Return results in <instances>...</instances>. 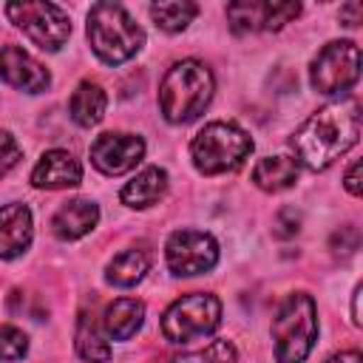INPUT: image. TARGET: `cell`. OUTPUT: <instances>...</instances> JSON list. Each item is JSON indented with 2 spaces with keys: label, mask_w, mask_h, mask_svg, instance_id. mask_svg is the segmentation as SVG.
Here are the masks:
<instances>
[{
  "label": "cell",
  "mask_w": 363,
  "mask_h": 363,
  "mask_svg": "<svg viewBox=\"0 0 363 363\" xmlns=\"http://www.w3.org/2000/svg\"><path fill=\"white\" fill-rule=\"evenodd\" d=\"M20 156H23V150H20L17 139L9 130H0V179L20 162Z\"/></svg>",
  "instance_id": "25"
},
{
  "label": "cell",
  "mask_w": 363,
  "mask_h": 363,
  "mask_svg": "<svg viewBox=\"0 0 363 363\" xmlns=\"http://www.w3.org/2000/svg\"><path fill=\"white\" fill-rule=\"evenodd\" d=\"M326 363H363V354H360L357 349H349V352H337V354H332Z\"/></svg>",
  "instance_id": "29"
},
{
  "label": "cell",
  "mask_w": 363,
  "mask_h": 363,
  "mask_svg": "<svg viewBox=\"0 0 363 363\" xmlns=\"http://www.w3.org/2000/svg\"><path fill=\"white\" fill-rule=\"evenodd\" d=\"M357 136H360V105L357 99L346 96L318 108L292 133L289 142L295 150V162L318 173L326 170L346 150H352L357 145Z\"/></svg>",
  "instance_id": "1"
},
{
  "label": "cell",
  "mask_w": 363,
  "mask_h": 363,
  "mask_svg": "<svg viewBox=\"0 0 363 363\" xmlns=\"http://www.w3.org/2000/svg\"><path fill=\"white\" fill-rule=\"evenodd\" d=\"M252 153V139L233 122H210L190 142V159L199 173L218 176L238 170Z\"/></svg>",
  "instance_id": "5"
},
{
  "label": "cell",
  "mask_w": 363,
  "mask_h": 363,
  "mask_svg": "<svg viewBox=\"0 0 363 363\" xmlns=\"http://www.w3.org/2000/svg\"><path fill=\"white\" fill-rule=\"evenodd\" d=\"M147 269H150V255H147L145 250H136V247H133V250H122L119 255H113V258L108 261L105 278H108V284L125 289V286L139 284Z\"/></svg>",
  "instance_id": "21"
},
{
  "label": "cell",
  "mask_w": 363,
  "mask_h": 363,
  "mask_svg": "<svg viewBox=\"0 0 363 363\" xmlns=\"http://www.w3.org/2000/svg\"><path fill=\"white\" fill-rule=\"evenodd\" d=\"M145 323V303L139 298H116L105 306L102 315V332L111 340H128L133 337Z\"/></svg>",
  "instance_id": "17"
},
{
  "label": "cell",
  "mask_w": 363,
  "mask_h": 363,
  "mask_svg": "<svg viewBox=\"0 0 363 363\" xmlns=\"http://www.w3.org/2000/svg\"><path fill=\"white\" fill-rule=\"evenodd\" d=\"M360 292H363V289H360V284H357L354 292H352V323H354V326H360Z\"/></svg>",
  "instance_id": "30"
},
{
  "label": "cell",
  "mask_w": 363,
  "mask_h": 363,
  "mask_svg": "<svg viewBox=\"0 0 363 363\" xmlns=\"http://www.w3.org/2000/svg\"><path fill=\"white\" fill-rule=\"evenodd\" d=\"M164 258L173 275L190 278L210 272L218 264V241L204 230H176L164 244Z\"/></svg>",
  "instance_id": "9"
},
{
  "label": "cell",
  "mask_w": 363,
  "mask_h": 363,
  "mask_svg": "<svg viewBox=\"0 0 363 363\" xmlns=\"http://www.w3.org/2000/svg\"><path fill=\"white\" fill-rule=\"evenodd\" d=\"M145 159V139L136 133H102L91 142V164L105 176H122Z\"/></svg>",
  "instance_id": "11"
},
{
  "label": "cell",
  "mask_w": 363,
  "mask_h": 363,
  "mask_svg": "<svg viewBox=\"0 0 363 363\" xmlns=\"http://www.w3.org/2000/svg\"><path fill=\"white\" fill-rule=\"evenodd\" d=\"M0 77L26 94H40L51 85V74L43 62H37L26 48L20 45H3L0 51Z\"/></svg>",
  "instance_id": "12"
},
{
  "label": "cell",
  "mask_w": 363,
  "mask_h": 363,
  "mask_svg": "<svg viewBox=\"0 0 363 363\" xmlns=\"http://www.w3.org/2000/svg\"><path fill=\"white\" fill-rule=\"evenodd\" d=\"M105 337L108 335H102L96 320L88 312H79L77 332H74V349H77L79 360H85V363H108L111 360V343Z\"/></svg>",
  "instance_id": "20"
},
{
  "label": "cell",
  "mask_w": 363,
  "mask_h": 363,
  "mask_svg": "<svg viewBox=\"0 0 363 363\" xmlns=\"http://www.w3.org/2000/svg\"><path fill=\"white\" fill-rule=\"evenodd\" d=\"M79 182H82V164L71 150L62 147L45 150L31 170V184L40 190H65V187H77Z\"/></svg>",
  "instance_id": "13"
},
{
  "label": "cell",
  "mask_w": 363,
  "mask_h": 363,
  "mask_svg": "<svg viewBox=\"0 0 363 363\" xmlns=\"http://www.w3.org/2000/svg\"><path fill=\"white\" fill-rule=\"evenodd\" d=\"M275 360L278 363H303L318 340V306L312 295L292 292L281 301L272 320Z\"/></svg>",
  "instance_id": "4"
},
{
  "label": "cell",
  "mask_w": 363,
  "mask_h": 363,
  "mask_svg": "<svg viewBox=\"0 0 363 363\" xmlns=\"http://www.w3.org/2000/svg\"><path fill=\"white\" fill-rule=\"evenodd\" d=\"M88 43L102 62L119 65L142 51L145 31L122 3L102 0L88 11Z\"/></svg>",
  "instance_id": "3"
},
{
  "label": "cell",
  "mask_w": 363,
  "mask_h": 363,
  "mask_svg": "<svg viewBox=\"0 0 363 363\" xmlns=\"http://www.w3.org/2000/svg\"><path fill=\"white\" fill-rule=\"evenodd\" d=\"M298 173H301V164L295 162V156L275 153V156L258 159L252 173H250V179L264 193H281V190H286V187H292L298 182Z\"/></svg>",
  "instance_id": "16"
},
{
  "label": "cell",
  "mask_w": 363,
  "mask_h": 363,
  "mask_svg": "<svg viewBox=\"0 0 363 363\" xmlns=\"http://www.w3.org/2000/svg\"><path fill=\"white\" fill-rule=\"evenodd\" d=\"M6 17L43 51H60L71 37V17L45 0L6 3Z\"/></svg>",
  "instance_id": "7"
},
{
  "label": "cell",
  "mask_w": 363,
  "mask_h": 363,
  "mask_svg": "<svg viewBox=\"0 0 363 363\" xmlns=\"http://www.w3.org/2000/svg\"><path fill=\"white\" fill-rule=\"evenodd\" d=\"M298 14H301V3H281V0H238L227 6V20L238 34L278 31Z\"/></svg>",
  "instance_id": "10"
},
{
  "label": "cell",
  "mask_w": 363,
  "mask_h": 363,
  "mask_svg": "<svg viewBox=\"0 0 363 363\" xmlns=\"http://www.w3.org/2000/svg\"><path fill=\"white\" fill-rule=\"evenodd\" d=\"M28 352V335L17 326H0V360H20Z\"/></svg>",
  "instance_id": "24"
},
{
  "label": "cell",
  "mask_w": 363,
  "mask_h": 363,
  "mask_svg": "<svg viewBox=\"0 0 363 363\" xmlns=\"http://www.w3.org/2000/svg\"><path fill=\"white\" fill-rule=\"evenodd\" d=\"M360 14H363V6H360L357 0H352V3H346V6H340V23H343L346 28H354V26L360 23Z\"/></svg>",
  "instance_id": "27"
},
{
  "label": "cell",
  "mask_w": 363,
  "mask_h": 363,
  "mask_svg": "<svg viewBox=\"0 0 363 363\" xmlns=\"http://www.w3.org/2000/svg\"><path fill=\"white\" fill-rule=\"evenodd\" d=\"M34 238V218L28 204L11 201L0 207V258H20Z\"/></svg>",
  "instance_id": "14"
},
{
  "label": "cell",
  "mask_w": 363,
  "mask_h": 363,
  "mask_svg": "<svg viewBox=\"0 0 363 363\" xmlns=\"http://www.w3.org/2000/svg\"><path fill=\"white\" fill-rule=\"evenodd\" d=\"M346 190L352 196H360V162H352V167L346 170V179H343Z\"/></svg>",
  "instance_id": "28"
},
{
  "label": "cell",
  "mask_w": 363,
  "mask_h": 363,
  "mask_svg": "<svg viewBox=\"0 0 363 363\" xmlns=\"http://www.w3.org/2000/svg\"><path fill=\"white\" fill-rule=\"evenodd\" d=\"M105 108H108V96L102 91V85L85 79L77 85V91L71 94L68 99V113L71 119L79 125V128H94L102 122L105 116Z\"/></svg>",
  "instance_id": "19"
},
{
  "label": "cell",
  "mask_w": 363,
  "mask_h": 363,
  "mask_svg": "<svg viewBox=\"0 0 363 363\" xmlns=\"http://www.w3.org/2000/svg\"><path fill=\"white\" fill-rule=\"evenodd\" d=\"M196 14H199V6L190 3V0H159V3H150V17H153L156 28H162L167 34L184 31L193 23Z\"/></svg>",
  "instance_id": "22"
},
{
  "label": "cell",
  "mask_w": 363,
  "mask_h": 363,
  "mask_svg": "<svg viewBox=\"0 0 363 363\" xmlns=\"http://www.w3.org/2000/svg\"><path fill=\"white\" fill-rule=\"evenodd\" d=\"M221 323V301L210 292H190L173 301L162 315V335L170 343H193Z\"/></svg>",
  "instance_id": "6"
},
{
  "label": "cell",
  "mask_w": 363,
  "mask_h": 363,
  "mask_svg": "<svg viewBox=\"0 0 363 363\" xmlns=\"http://www.w3.org/2000/svg\"><path fill=\"white\" fill-rule=\"evenodd\" d=\"M164 193H167V173L153 164V167L139 170V173L122 187L119 199H122V204H128V207L145 210V207L156 204Z\"/></svg>",
  "instance_id": "18"
},
{
  "label": "cell",
  "mask_w": 363,
  "mask_h": 363,
  "mask_svg": "<svg viewBox=\"0 0 363 363\" xmlns=\"http://www.w3.org/2000/svg\"><path fill=\"white\" fill-rule=\"evenodd\" d=\"M275 224H278V230H275V235H281V238H289V235H295L301 227V216L292 210V207H286V210H281L278 216H275Z\"/></svg>",
  "instance_id": "26"
},
{
  "label": "cell",
  "mask_w": 363,
  "mask_h": 363,
  "mask_svg": "<svg viewBox=\"0 0 363 363\" xmlns=\"http://www.w3.org/2000/svg\"><path fill=\"white\" fill-rule=\"evenodd\" d=\"M216 91V77L201 60H182L167 68L159 85L162 116L173 125H187L204 113Z\"/></svg>",
  "instance_id": "2"
},
{
  "label": "cell",
  "mask_w": 363,
  "mask_h": 363,
  "mask_svg": "<svg viewBox=\"0 0 363 363\" xmlns=\"http://www.w3.org/2000/svg\"><path fill=\"white\" fill-rule=\"evenodd\" d=\"M360 79V48L352 40H332L326 43L312 65H309V82L323 96L346 94Z\"/></svg>",
  "instance_id": "8"
},
{
  "label": "cell",
  "mask_w": 363,
  "mask_h": 363,
  "mask_svg": "<svg viewBox=\"0 0 363 363\" xmlns=\"http://www.w3.org/2000/svg\"><path fill=\"white\" fill-rule=\"evenodd\" d=\"M167 363H238V349L230 340H213L199 352L173 354Z\"/></svg>",
  "instance_id": "23"
},
{
  "label": "cell",
  "mask_w": 363,
  "mask_h": 363,
  "mask_svg": "<svg viewBox=\"0 0 363 363\" xmlns=\"http://www.w3.org/2000/svg\"><path fill=\"white\" fill-rule=\"evenodd\" d=\"M96 221H99V207L91 199H71L54 213L51 233L60 241H77L88 235L96 227Z\"/></svg>",
  "instance_id": "15"
}]
</instances>
